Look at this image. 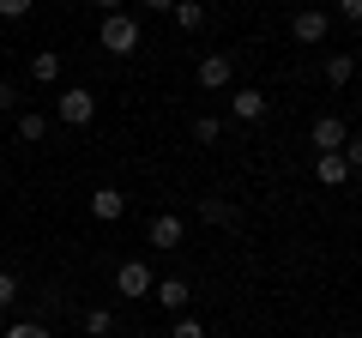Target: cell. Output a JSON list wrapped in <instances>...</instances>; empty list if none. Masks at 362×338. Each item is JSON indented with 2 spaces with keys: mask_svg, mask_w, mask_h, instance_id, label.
<instances>
[{
  "mask_svg": "<svg viewBox=\"0 0 362 338\" xmlns=\"http://www.w3.org/2000/svg\"><path fill=\"white\" fill-rule=\"evenodd\" d=\"M356 66H362V61H356Z\"/></svg>",
  "mask_w": 362,
  "mask_h": 338,
  "instance_id": "f546056e",
  "label": "cell"
},
{
  "mask_svg": "<svg viewBox=\"0 0 362 338\" xmlns=\"http://www.w3.org/2000/svg\"><path fill=\"white\" fill-rule=\"evenodd\" d=\"M25 13H30V0H0V18H13V25H18Z\"/></svg>",
  "mask_w": 362,
  "mask_h": 338,
  "instance_id": "cb8c5ba5",
  "label": "cell"
},
{
  "mask_svg": "<svg viewBox=\"0 0 362 338\" xmlns=\"http://www.w3.org/2000/svg\"><path fill=\"white\" fill-rule=\"evenodd\" d=\"M350 338H362V332H350Z\"/></svg>",
  "mask_w": 362,
  "mask_h": 338,
  "instance_id": "83f0119b",
  "label": "cell"
},
{
  "mask_svg": "<svg viewBox=\"0 0 362 338\" xmlns=\"http://www.w3.org/2000/svg\"><path fill=\"white\" fill-rule=\"evenodd\" d=\"M181 235H187V230H181V218H175V211H157V218L145 223V242H157V254H175V247H181Z\"/></svg>",
  "mask_w": 362,
  "mask_h": 338,
  "instance_id": "52a82bcc",
  "label": "cell"
},
{
  "mask_svg": "<svg viewBox=\"0 0 362 338\" xmlns=\"http://www.w3.org/2000/svg\"><path fill=\"white\" fill-rule=\"evenodd\" d=\"M314 182H320V187H344V182H350L344 151H320V157H314Z\"/></svg>",
  "mask_w": 362,
  "mask_h": 338,
  "instance_id": "8fae6325",
  "label": "cell"
},
{
  "mask_svg": "<svg viewBox=\"0 0 362 338\" xmlns=\"http://www.w3.org/2000/svg\"><path fill=\"white\" fill-rule=\"evenodd\" d=\"M97 42H103L109 54H139V42H145V30H139V18L133 13H103V30H97Z\"/></svg>",
  "mask_w": 362,
  "mask_h": 338,
  "instance_id": "6da1fadb",
  "label": "cell"
},
{
  "mask_svg": "<svg viewBox=\"0 0 362 338\" xmlns=\"http://www.w3.org/2000/svg\"><path fill=\"white\" fill-rule=\"evenodd\" d=\"M115 332V314L109 308H85V338H109Z\"/></svg>",
  "mask_w": 362,
  "mask_h": 338,
  "instance_id": "2e32d148",
  "label": "cell"
},
{
  "mask_svg": "<svg viewBox=\"0 0 362 338\" xmlns=\"http://www.w3.org/2000/svg\"><path fill=\"white\" fill-rule=\"evenodd\" d=\"M169 13H175L181 30H206V0H175Z\"/></svg>",
  "mask_w": 362,
  "mask_h": 338,
  "instance_id": "9a60e30c",
  "label": "cell"
},
{
  "mask_svg": "<svg viewBox=\"0 0 362 338\" xmlns=\"http://www.w3.org/2000/svg\"><path fill=\"white\" fill-rule=\"evenodd\" d=\"M151 284H157V272H151L145 260H121V266H115V290H121L127 302H145V296H151Z\"/></svg>",
  "mask_w": 362,
  "mask_h": 338,
  "instance_id": "7a4b0ae2",
  "label": "cell"
},
{
  "mask_svg": "<svg viewBox=\"0 0 362 338\" xmlns=\"http://www.w3.org/2000/svg\"><path fill=\"white\" fill-rule=\"evenodd\" d=\"M13 103H18V91L6 85V78H0V115H13Z\"/></svg>",
  "mask_w": 362,
  "mask_h": 338,
  "instance_id": "d4e9b609",
  "label": "cell"
},
{
  "mask_svg": "<svg viewBox=\"0 0 362 338\" xmlns=\"http://www.w3.org/2000/svg\"><path fill=\"white\" fill-rule=\"evenodd\" d=\"M30 78H37V85H61V49H37L30 54Z\"/></svg>",
  "mask_w": 362,
  "mask_h": 338,
  "instance_id": "7c38bea8",
  "label": "cell"
},
{
  "mask_svg": "<svg viewBox=\"0 0 362 338\" xmlns=\"http://www.w3.org/2000/svg\"><path fill=\"white\" fill-rule=\"evenodd\" d=\"M199 91H230V78H235V66H230V54H206L199 61Z\"/></svg>",
  "mask_w": 362,
  "mask_h": 338,
  "instance_id": "9c48e42d",
  "label": "cell"
},
{
  "mask_svg": "<svg viewBox=\"0 0 362 338\" xmlns=\"http://www.w3.org/2000/svg\"><path fill=\"white\" fill-rule=\"evenodd\" d=\"M332 13H338V18H344V25H362V0H338Z\"/></svg>",
  "mask_w": 362,
  "mask_h": 338,
  "instance_id": "7402d4cb",
  "label": "cell"
},
{
  "mask_svg": "<svg viewBox=\"0 0 362 338\" xmlns=\"http://www.w3.org/2000/svg\"><path fill=\"white\" fill-rule=\"evenodd\" d=\"M169 338H206V320H194V314H175V326H169Z\"/></svg>",
  "mask_w": 362,
  "mask_h": 338,
  "instance_id": "ac0fdd59",
  "label": "cell"
},
{
  "mask_svg": "<svg viewBox=\"0 0 362 338\" xmlns=\"http://www.w3.org/2000/svg\"><path fill=\"white\" fill-rule=\"evenodd\" d=\"M266 91H254V85H242V91H230V115L235 121H247V127H254V121H266Z\"/></svg>",
  "mask_w": 362,
  "mask_h": 338,
  "instance_id": "ba28073f",
  "label": "cell"
},
{
  "mask_svg": "<svg viewBox=\"0 0 362 338\" xmlns=\"http://www.w3.org/2000/svg\"><path fill=\"white\" fill-rule=\"evenodd\" d=\"M0 338H49V326H42V320H13Z\"/></svg>",
  "mask_w": 362,
  "mask_h": 338,
  "instance_id": "ffe728a7",
  "label": "cell"
},
{
  "mask_svg": "<svg viewBox=\"0 0 362 338\" xmlns=\"http://www.w3.org/2000/svg\"><path fill=\"white\" fill-rule=\"evenodd\" d=\"M326 30H332V13H320V6H302V13L290 18V37H296V42H308V49H320V42H326Z\"/></svg>",
  "mask_w": 362,
  "mask_h": 338,
  "instance_id": "3957f363",
  "label": "cell"
},
{
  "mask_svg": "<svg viewBox=\"0 0 362 338\" xmlns=\"http://www.w3.org/2000/svg\"><path fill=\"white\" fill-rule=\"evenodd\" d=\"M97 13H127V0H90Z\"/></svg>",
  "mask_w": 362,
  "mask_h": 338,
  "instance_id": "484cf974",
  "label": "cell"
},
{
  "mask_svg": "<svg viewBox=\"0 0 362 338\" xmlns=\"http://www.w3.org/2000/svg\"><path fill=\"white\" fill-rule=\"evenodd\" d=\"M344 139H350V121H344V115H320V121L308 127L314 157H320V151H344Z\"/></svg>",
  "mask_w": 362,
  "mask_h": 338,
  "instance_id": "277c9868",
  "label": "cell"
},
{
  "mask_svg": "<svg viewBox=\"0 0 362 338\" xmlns=\"http://www.w3.org/2000/svg\"><path fill=\"white\" fill-rule=\"evenodd\" d=\"M139 338H151V332H139Z\"/></svg>",
  "mask_w": 362,
  "mask_h": 338,
  "instance_id": "f1b7e54d",
  "label": "cell"
},
{
  "mask_svg": "<svg viewBox=\"0 0 362 338\" xmlns=\"http://www.w3.org/2000/svg\"><path fill=\"white\" fill-rule=\"evenodd\" d=\"M90 115H97V97H90L85 85H66L61 91V121L66 127H90Z\"/></svg>",
  "mask_w": 362,
  "mask_h": 338,
  "instance_id": "5b68a950",
  "label": "cell"
},
{
  "mask_svg": "<svg viewBox=\"0 0 362 338\" xmlns=\"http://www.w3.org/2000/svg\"><path fill=\"white\" fill-rule=\"evenodd\" d=\"M42 133H49V121H42V115H18V139H25V145H37Z\"/></svg>",
  "mask_w": 362,
  "mask_h": 338,
  "instance_id": "d6986e66",
  "label": "cell"
},
{
  "mask_svg": "<svg viewBox=\"0 0 362 338\" xmlns=\"http://www.w3.org/2000/svg\"><path fill=\"white\" fill-rule=\"evenodd\" d=\"M13 302H18V278L0 266V308H13Z\"/></svg>",
  "mask_w": 362,
  "mask_h": 338,
  "instance_id": "44dd1931",
  "label": "cell"
},
{
  "mask_svg": "<svg viewBox=\"0 0 362 338\" xmlns=\"http://www.w3.org/2000/svg\"><path fill=\"white\" fill-rule=\"evenodd\" d=\"M344 163L362 169V133H350V139H344Z\"/></svg>",
  "mask_w": 362,
  "mask_h": 338,
  "instance_id": "603a6c76",
  "label": "cell"
},
{
  "mask_svg": "<svg viewBox=\"0 0 362 338\" xmlns=\"http://www.w3.org/2000/svg\"><path fill=\"white\" fill-rule=\"evenodd\" d=\"M320 73H326V85H332V91H344L350 78H356V54H326Z\"/></svg>",
  "mask_w": 362,
  "mask_h": 338,
  "instance_id": "4fadbf2b",
  "label": "cell"
},
{
  "mask_svg": "<svg viewBox=\"0 0 362 338\" xmlns=\"http://www.w3.org/2000/svg\"><path fill=\"white\" fill-rule=\"evenodd\" d=\"M194 139H199V145H218V139H223V121H218V115H199V121H194Z\"/></svg>",
  "mask_w": 362,
  "mask_h": 338,
  "instance_id": "e0dca14e",
  "label": "cell"
},
{
  "mask_svg": "<svg viewBox=\"0 0 362 338\" xmlns=\"http://www.w3.org/2000/svg\"><path fill=\"white\" fill-rule=\"evenodd\" d=\"M121 211H127V194L121 187H97L90 194V218L97 223H121Z\"/></svg>",
  "mask_w": 362,
  "mask_h": 338,
  "instance_id": "30bf717a",
  "label": "cell"
},
{
  "mask_svg": "<svg viewBox=\"0 0 362 338\" xmlns=\"http://www.w3.org/2000/svg\"><path fill=\"white\" fill-rule=\"evenodd\" d=\"M145 13H169V6H175V0H139Z\"/></svg>",
  "mask_w": 362,
  "mask_h": 338,
  "instance_id": "4316f807",
  "label": "cell"
},
{
  "mask_svg": "<svg viewBox=\"0 0 362 338\" xmlns=\"http://www.w3.org/2000/svg\"><path fill=\"white\" fill-rule=\"evenodd\" d=\"M199 218L218 223V230H235V223H242V211H235L230 199H199Z\"/></svg>",
  "mask_w": 362,
  "mask_h": 338,
  "instance_id": "5bb4252c",
  "label": "cell"
},
{
  "mask_svg": "<svg viewBox=\"0 0 362 338\" xmlns=\"http://www.w3.org/2000/svg\"><path fill=\"white\" fill-rule=\"evenodd\" d=\"M151 296H157V308H169V314H187V302H194V284H187V278H157L151 284Z\"/></svg>",
  "mask_w": 362,
  "mask_h": 338,
  "instance_id": "8992f818",
  "label": "cell"
}]
</instances>
